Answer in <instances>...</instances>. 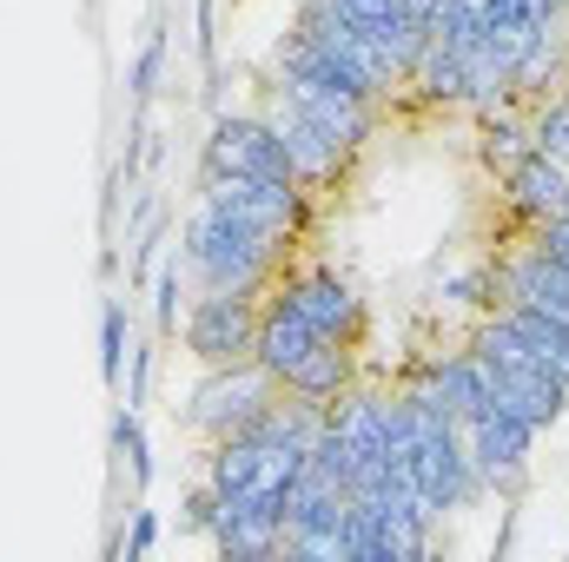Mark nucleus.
<instances>
[{
	"label": "nucleus",
	"instance_id": "nucleus-10",
	"mask_svg": "<svg viewBox=\"0 0 569 562\" xmlns=\"http://www.w3.org/2000/svg\"><path fill=\"white\" fill-rule=\"evenodd\" d=\"M497 284H503V298H517V304H530V311L569 324V272L537 245V239H523L517 252L497 259ZM503 298H497V304H503Z\"/></svg>",
	"mask_w": 569,
	"mask_h": 562
},
{
	"label": "nucleus",
	"instance_id": "nucleus-21",
	"mask_svg": "<svg viewBox=\"0 0 569 562\" xmlns=\"http://www.w3.org/2000/svg\"><path fill=\"white\" fill-rule=\"evenodd\" d=\"M497 298H503V284H497V259H483V265L443 279V304H463V311H477V318L497 311Z\"/></svg>",
	"mask_w": 569,
	"mask_h": 562
},
{
	"label": "nucleus",
	"instance_id": "nucleus-31",
	"mask_svg": "<svg viewBox=\"0 0 569 562\" xmlns=\"http://www.w3.org/2000/svg\"><path fill=\"white\" fill-rule=\"evenodd\" d=\"M146 378H152V351L140 344V351H133V378H127V404H133V411L146 404Z\"/></svg>",
	"mask_w": 569,
	"mask_h": 562
},
{
	"label": "nucleus",
	"instance_id": "nucleus-3",
	"mask_svg": "<svg viewBox=\"0 0 569 562\" xmlns=\"http://www.w3.org/2000/svg\"><path fill=\"white\" fill-rule=\"evenodd\" d=\"M272 398H279V378H272L259 358H246V364H219V371H206V378L192 384V398H186L179 423H186L192 436L219 443V436L246 430V423L259 418Z\"/></svg>",
	"mask_w": 569,
	"mask_h": 562
},
{
	"label": "nucleus",
	"instance_id": "nucleus-30",
	"mask_svg": "<svg viewBox=\"0 0 569 562\" xmlns=\"http://www.w3.org/2000/svg\"><path fill=\"white\" fill-rule=\"evenodd\" d=\"M152 543H159V516H152V510H140V516H133V536H127V556H146Z\"/></svg>",
	"mask_w": 569,
	"mask_h": 562
},
{
	"label": "nucleus",
	"instance_id": "nucleus-23",
	"mask_svg": "<svg viewBox=\"0 0 569 562\" xmlns=\"http://www.w3.org/2000/svg\"><path fill=\"white\" fill-rule=\"evenodd\" d=\"M530 145L550 152V159H569V87L550 93V100H537V113H530Z\"/></svg>",
	"mask_w": 569,
	"mask_h": 562
},
{
	"label": "nucleus",
	"instance_id": "nucleus-29",
	"mask_svg": "<svg viewBox=\"0 0 569 562\" xmlns=\"http://www.w3.org/2000/svg\"><path fill=\"white\" fill-rule=\"evenodd\" d=\"M212 27H219V7L199 0V53H206V67H219V40H212Z\"/></svg>",
	"mask_w": 569,
	"mask_h": 562
},
{
	"label": "nucleus",
	"instance_id": "nucleus-20",
	"mask_svg": "<svg viewBox=\"0 0 569 562\" xmlns=\"http://www.w3.org/2000/svg\"><path fill=\"white\" fill-rule=\"evenodd\" d=\"M284 556H305V562H351V543H345V516H338V523H298V530H284Z\"/></svg>",
	"mask_w": 569,
	"mask_h": 562
},
{
	"label": "nucleus",
	"instance_id": "nucleus-12",
	"mask_svg": "<svg viewBox=\"0 0 569 562\" xmlns=\"http://www.w3.org/2000/svg\"><path fill=\"white\" fill-rule=\"evenodd\" d=\"M351 351L358 344H338V338H318L311 351H305V364L284 378L279 391L284 398H298V404H318V411H331L345 391H351V378H358V364H351Z\"/></svg>",
	"mask_w": 569,
	"mask_h": 562
},
{
	"label": "nucleus",
	"instance_id": "nucleus-14",
	"mask_svg": "<svg viewBox=\"0 0 569 562\" xmlns=\"http://www.w3.org/2000/svg\"><path fill=\"white\" fill-rule=\"evenodd\" d=\"M430 384H437V398L450 404V418L470 423L477 411H490V371H483V358L463 344V351H443V358H430V364H418Z\"/></svg>",
	"mask_w": 569,
	"mask_h": 562
},
{
	"label": "nucleus",
	"instance_id": "nucleus-11",
	"mask_svg": "<svg viewBox=\"0 0 569 562\" xmlns=\"http://www.w3.org/2000/svg\"><path fill=\"white\" fill-rule=\"evenodd\" d=\"M503 205L523 219V225H537V219H557L569 205V159H550V152H523L510 172H503Z\"/></svg>",
	"mask_w": 569,
	"mask_h": 562
},
{
	"label": "nucleus",
	"instance_id": "nucleus-6",
	"mask_svg": "<svg viewBox=\"0 0 569 562\" xmlns=\"http://www.w3.org/2000/svg\"><path fill=\"white\" fill-rule=\"evenodd\" d=\"M206 179H291V159H284V140L272 133L266 113H219L212 133H206V152H199Z\"/></svg>",
	"mask_w": 569,
	"mask_h": 562
},
{
	"label": "nucleus",
	"instance_id": "nucleus-33",
	"mask_svg": "<svg viewBox=\"0 0 569 562\" xmlns=\"http://www.w3.org/2000/svg\"><path fill=\"white\" fill-rule=\"evenodd\" d=\"M563 212H569V205H563Z\"/></svg>",
	"mask_w": 569,
	"mask_h": 562
},
{
	"label": "nucleus",
	"instance_id": "nucleus-16",
	"mask_svg": "<svg viewBox=\"0 0 569 562\" xmlns=\"http://www.w3.org/2000/svg\"><path fill=\"white\" fill-rule=\"evenodd\" d=\"M497 318H503L530 351H537V364H550V371L569 384V324L543 318V311H530V304H517V298H503V304H497Z\"/></svg>",
	"mask_w": 569,
	"mask_h": 562
},
{
	"label": "nucleus",
	"instance_id": "nucleus-27",
	"mask_svg": "<svg viewBox=\"0 0 569 562\" xmlns=\"http://www.w3.org/2000/svg\"><path fill=\"white\" fill-rule=\"evenodd\" d=\"M159 67H166V33H152L140 47V60H133V100H146L159 87Z\"/></svg>",
	"mask_w": 569,
	"mask_h": 562
},
{
	"label": "nucleus",
	"instance_id": "nucleus-2",
	"mask_svg": "<svg viewBox=\"0 0 569 562\" xmlns=\"http://www.w3.org/2000/svg\"><path fill=\"white\" fill-rule=\"evenodd\" d=\"M291 33H305L311 47H325V53H331V60H338V67H345V73H351L371 100H378V107H391V100L405 93L398 60H391V53H385V47H378L358 20H345V13H338V0H298Z\"/></svg>",
	"mask_w": 569,
	"mask_h": 562
},
{
	"label": "nucleus",
	"instance_id": "nucleus-26",
	"mask_svg": "<svg viewBox=\"0 0 569 562\" xmlns=\"http://www.w3.org/2000/svg\"><path fill=\"white\" fill-rule=\"evenodd\" d=\"M490 7H497V13H510V20H523V27H543V33H550V27H563V0H490Z\"/></svg>",
	"mask_w": 569,
	"mask_h": 562
},
{
	"label": "nucleus",
	"instance_id": "nucleus-4",
	"mask_svg": "<svg viewBox=\"0 0 569 562\" xmlns=\"http://www.w3.org/2000/svg\"><path fill=\"white\" fill-rule=\"evenodd\" d=\"M259 304L266 298H246V291H199L186 311H179V331H186V351L219 371V364H246L259 351Z\"/></svg>",
	"mask_w": 569,
	"mask_h": 562
},
{
	"label": "nucleus",
	"instance_id": "nucleus-15",
	"mask_svg": "<svg viewBox=\"0 0 569 562\" xmlns=\"http://www.w3.org/2000/svg\"><path fill=\"white\" fill-rule=\"evenodd\" d=\"M338 13H345V20H358V27H365L391 60H398V73L411 80V67H418V53H425L430 33H418V27L405 20V7H398V0H338Z\"/></svg>",
	"mask_w": 569,
	"mask_h": 562
},
{
	"label": "nucleus",
	"instance_id": "nucleus-13",
	"mask_svg": "<svg viewBox=\"0 0 569 562\" xmlns=\"http://www.w3.org/2000/svg\"><path fill=\"white\" fill-rule=\"evenodd\" d=\"M311 344H318V331L284 304L279 291H266V304H259V351H252V358H259V364L284 384V378L305 364V351H311Z\"/></svg>",
	"mask_w": 569,
	"mask_h": 562
},
{
	"label": "nucleus",
	"instance_id": "nucleus-17",
	"mask_svg": "<svg viewBox=\"0 0 569 562\" xmlns=\"http://www.w3.org/2000/svg\"><path fill=\"white\" fill-rule=\"evenodd\" d=\"M425 107H463V53H450L443 40H425L411 80H405Z\"/></svg>",
	"mask_w": 569,
	"mask_h": 562
},
{
	"label": "nucleus",
	"instance_id": "nucleus-28",
	"mask_svg": "<svg viewBox=\"0 0 569 562\" xmlns=\"http://www.w3.org/2000/svg\"><path fill=\"white\" fill-rule=\"evenodd\" d=\"M530 239H537V245H543V252H550V259L569 272V212H557V219H537V225H530Z\"/></svg>",
	"mask_w": 569,
	"mask_h": 562
},
{
	"label": "nucleus",
	"instance_id": "nucleus-32",
	"mask_svg": "<svg viewBox=\"0 0 569 562\" xmlns=\"http://www.w3.org/2000/svg\"><path fill=\"white\" fill-rule=\"evenodd\" d=\"M398 7H405V20H411L418 33H430V27H437V13H443V0H398Z\"/></svg>",
	"mask_w": 569,
	"mask_h": 562
},
{
	"label": "nucleus",
	"instance_id": "nucleus-25",
	"mask_svg": "<svg viewBox=\"0 0 569 562\" xmlns=\"http://www.w3.org/2000/svg\"><path fill=\"white\" fill-rule=\"evenodd\" d=\"M179 298H186V265L166 259L159 279H152V324H159V331H179Z\"/></svg>",
	"mask_w": 569,
	"mask_h": 562
},
{
	"label": "nucleus",
	"instance_id": "nucleus-1",
	"mask_svg": "<svg viewBox=\"0 0 569 562\" xmlns=\"http://www.w3.org/2000/svg\"><path fill=\"white\" fill-rule=\"evenodd\" d=\"M284 252L279 239H266L259 225H246L239 212L212 205L199 192L192 219H186V239H179V265L199 291H246V298H266L284 272Z\"/></svg>",
	"mask_w": 569,
	"mask_h": 562
},
{
	"label": "nucleus",
	"instance_id": "nucleus-7",
	"mask_svg": "<svg viewBox=\"0 0 569 562\" xmlns=\"http://www.w3.org/2000/svg\"><path fill=\"white\" fill-rule=\"evenodd\" d=\"M543 430L523 418H510V411H477V418L463 423V450H470V463H477V483L483 490H497V496H517L523 483H530V443H537Z\"/></svg>",
	"mask_w": 569,
	"mask_h": 562
},
{
	"label": "nucleus",
	"instance_id": "nucleus-18",
	"mask_svg": "<svg viewBox=\"0 0 569 562\" xmlns=\"http://www.w3.org/2000/svg\"><path fill=\"white\" fill-rule=\"evenodd\" d=\"M477 120H483V127H477V159H483V165L503 179V172H510V165L530 152V120H517L510 107H497V113H477Z\"/></svg>",
	"mask_w": 569,
	"mask_h": 562
},
{
	"label": "nucleus",
	"instance_id": "nucleus-9",
	"mask_svg": "<svg viewBox=\"0 0 569 562\" xmlns=\"http://www.w3.org/2000/svg\"><path fill=\"white\" fill-rule=\"evenodd\" d=\"M284 100L298 107V113H311L325 133L338 145H351V152H365V145L378 140V100H365V93H345V87H318V80H272Z\"/></svg>",
	"mask_w": 569,
	"mask_h": 562
},
{
	"label": "nucleus",
	"instance_id": "nucleus-24",
	"mask_svg": "<svg viewBox=\"0 0 569 562\" xmlns=\"http://www.w3.org/2000/svg\"><path fill=\"white\" fill-rule=\"evenodd\" d=\"M127 371V298H107L100 304V378L120 384Z\"/></svg>",
	"mask_w": 569,
	"mask_h": 562
},
{
	"label": "nucleus",
	"instance_id": "nucleus-8",
	"mask_svg": "<svg viewBox=\"0 0 569 562\" xmlns=\"http://www.w3.org/2000/svg\"><path fill=\"white\" fill-rule=\"evenodd\" d=\"M266 120H272V133L284 140V159H291V179L318 199V192H338L345 185V172H351V145H338L311 113H298L291 100H284L279 87H272V107H266Z\"/></svg>",
	"mask_w": 569,
	"mask_h": 562
},
{
	"label": "nucleus",
	"instance_id": "nucleus-22",
	"mask_svg": "<svg viewBox=\"0 0 569 562\" xmlns=\"http://www.w3.org/2000/svg\"><path fill=\"white\" fill-rule=\"evenodd\" d=\"M113 450H120V463H127L133 490L146 496V483H152V450H146V423H140V411H133V404L113 418Z\"/></svg>",
	"mask_w": 569,
	"mask_h": 562
},
{
	"label": "nucleus",
	"instance_id": "nucleus-5",
	"mask_svg": "<svg viewBox=\"0 0 569 562\" xmlns=\"http://www.w3.org/2000/svg\"><path fill=\"white\" fill-rule=\"evenodd\" d=\"M272 291H279L284 304L318 331V338H338V344H358V338H365V298H358V284L345 279L331 259L284 265Z\"/></svg>",
	"mask_w": 569,
	"mask_h": 562
},
{
	"label": "nucleus",
	"instance_id": "nucleus-19",
	"mask_svg": "<svg viewBox=\"0 0 569 562\" xmlns=\"http://www.w3.org/2000/svg\"><path fill=\"white\" fill-rule=\"evenodd\" d=\"M483 20H490V0H443V13H437V27H430V40H443L450 53H477L483 47Z\"/></svg>",
	"mask_w": 569,
	"mask_h": 562
}]
</instances>
